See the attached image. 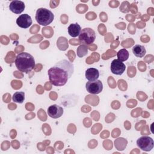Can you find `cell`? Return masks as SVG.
<instances>
[{
    "label": "cell",
    "instance_id": "obj_1",
    "mask_svg": "<svg viewBox=\"0 0 154 154\" xmlns=\"http://www.w3.org/2000/svg\"><path fill=\"white\" fill-rule=\"evenodd\" d=\"M73 72L74 66L72 63L67 60H62L50 68L48 74L49 81L52 85L61 87L67 83Z\"/></svg>",
    "mask_w": 154,
    "mask_h": 154
},
{
    "label": "cell",
    "instance_id": "obj_2",
    "mask_svg": "<svg viewBox=\"0 0 154 154\" xmlns=\"http://www.w3.org/2000/svg\"><path fill=\"white\" fill-rule=\"evenodd\" d=\"M14 63L19 71L26 73L30 72L35 67L34 57L27 52L19 53L16 56Z\"/></svg>",
    "mask_w": 154,
    "mask_h": 154
},
{
    "label": "cell",
    "instance_id": "obj_3",
    "mask_svg": "<svg viewBox=\"0 0 154 154\" xmlns=\"http://www.w3.org/2000/svg\"><path fill=\"white\" fill-rule=\"evenodd\" d=\"M35 17L38 24L47 26L54 20V15L49 10L45 8H40L37 10Z\"/></svg>",
    "mask_w": 154,
    "mask_h": 154
},
{
    "label": "cell",
    "instance_id": "obj_4",
    "mask_svg": "<svg viewBox=\"0 0 154 154\" xmlns=\"http://www.w3.org/2000/svg\"><path fill=\"white\" fill-rule=\"evenodd\" d=\"M96 38L94 31L90 28H85L81 31L79 35V40L84 45L92 44Z\"/></svg>",
    "mask_w": 154,
    "mask_h": 154
},
{
    "label": "cell",
    "instance_id": "obj_5",
    "mask_svg": "<svg viewBox=\"0 0 154 154\" xmlns=\"http://www.w3.org/2000/svg\"><path fill=\"white\" fill-rule=\"evenodd\" d=\"M137 144L142 150L149 152L153 149L154 146V141L150 137L143 136L137 140Z\"/></svg>",
    "mask_w": 154,
    "mask_h": 154
},
{
    "label": "cell",
    "instance_id": "obj_6",
    "mask_svg": "<svg viewBox=\"0 0 154 154\" xmlns=\"http://www.w3.org/2000/svg\"><path fill=\"white\" fill-rule=\"evenodd\" d=\"M85 88L88 93L93 94H97L102 91L103 84L100 80L88 81L85 84Z\"/></svg>",
    "mask_w": 154,
    "mask_h": 154
},
{
    "label": "cell",
    "instance_id": "obj_7",
    "mask_svg": "<svg viewBox=\"0 0 154 154\" xmlns=\"http://www.w3.org/2000/svg\"><path fill=\"white\" fill-rule=\"evenodd\" d=\"M111 71L112 73L117 75H121L126 69L125 64L118 59L114 60L111 64Z\"/></svg>",
    "mask_w": 154,
    "mask_h": 154
},
{
    "label": "cell",
    "instance_id": "obj_8",
    "mask_svg": "<svg viewBox=\"0 0 154 154\" xmlns=\"http://www.w3.org/2000/svg\"><path fill=\"white\" fill-rule=\"evenodd\" d=\"M63 114V109L61 106L54 104L49 106L48 108V116L53 119H58Z\"/></svg>",
    "mask_w": 154,
    "mask_h": 154
},
{
    "label": "cell",
    "instance_id": "obj_9",
    "mask_svg": "<svg viewBox=\"0 0 154 154\" xmlns=\"http://www.w3.org/2000/svg\"><path fill=\"white\" fill-rule=\"evenodd\" d=\"M32 23L31 17L27 14L20 15L16 19L17 25L22 28H27L31 25Z\"/></svg>",
    "mask_w": 154,
    "mask_h": 154
},
{
    "label": "cell",
    "instance_id": "obj_10",
    "mask_svg": "<svg viewBox=\"0 0 154 154\" xmlns=\"http://www.w3.org/2000/svg\"><path fill=\"white\" fill-rule=\"evenodd\" d=\"M25 5L23 2L18 0H14L10 2L9 8L11 11L15 14L21 13L25 9Z\"/></svg>",
    "mask_w": 154,
    "mask_h": 154
},
{
    "label": "cell",
    "instance_id": "obj_11",
    "mask_svg": "<svg viewBox=\"0 0 154 154\" xmlns=\"http://www.w3.org/2000/svg\"><path fill=\"white\" fill-rule=\"evenodd\" d=\"M85 78L88 81H93L97 80L99 77V70L93 67L88 68L85 71Z\"/></svg>",
    "mask_w": 154,
    "mask_h": 154
},
{
    "label": "cell",
    "instance_id": "obj_12",
    "mask_svg": "<svg viewBox=\"0 0 154 154\" xmlns=\"http://www.w3.org/2000/svg\"><path fill=\"white\" fill-rule=\"evenodd\" d=\"M81 31V26L78 23H72L68 27V32L72 37L79 36Z\"/></svg>",
    "mask_w": 154,
    "mask_h": 154
},
{
    "label": "cell",
    "instance_id": "obj_13",
    "mask_svg": "<svg viewBox=\"0 0 154 154\" xmlns=\"http://www.w3.org/2000/svg\"><path fill=\"white\" fill-rule=\"evenodd\" d=\"M132 52L135 56L139 58L143 57L146 52L145 48L140 45H136L132 48Z\"/></svg>",
    "mask_w": 154,
    "mask_h": 154
},
{
    "label": "cell",
    "instance_id": "obj_14",
    "mask_svg": "<svg viewBox=\"0 0 154 154\" xmlns=\"http://www.w3.org/2000/svg\"><path fill=\"white\" fill-rule=\"evenodd\" d=\"M12 99L14 102L22 103L25 100V93L23 91H17L14 93Z\"/></svg>",
    "mask_w": 154,
    "mask_h": 154
},
{
    "label": "cell",
    "instance_id": "obj_15",
    "mask_svg": "<svg viewBox=\"0 0 154 154\" xmlns=\"http://www.w3.org/2000/svg\"><path fill=\"white\" fill-rule=\"evenodd\" d=\"M129 54L128 51L125 49H122L117 53L118 60L122 62L127 60L129 58Z\"/></svg>",
    "mask_w": 154,
    "mask_h": 154
},
{
    "label": "cell",
    "instance_id": "obj_16",
    "mask_svg": "<svg viewBox=\"0 0 154 154\" xmlns=\"http://www.w3.org/2000/svg\"><path fill=\"white\" fill-rule=\"evenodd\" d=\"M88 52L87 50V47L85 46V45H82L79 46L77 49V55L79 57H82L87 55Z\"/></svg>",
    "mask_w": 154,
    "mask_h": 154
}]
</instances>
